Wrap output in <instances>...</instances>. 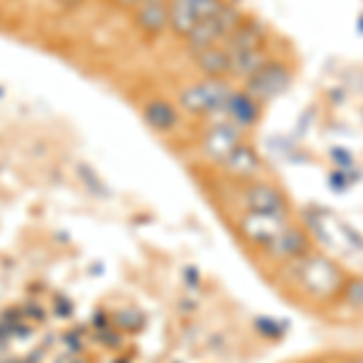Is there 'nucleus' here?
I'll list each match as a JSON object with an SVG mask.
<instances>
[{
	"mask_svg": "<svg viewBox=\"0 0 363 363\" xmlns=\"http://www.w3.org/2000/svg\"><path fill=\"white\" fill-rule=\"evenodd\" d=\"M140 3H143V0H116V5H121V8H126V10H136Z\"/></svg>",
	"mask_w": 363,
	"mask_h": 363,
	"instance_id": "obj_17",
	"label": "nucleus"
},
{
	"mask_svg": "<svg viewBox=\"0 0 363 363\" xmlns=\"http://www.w3.org/2000/svg\"><path fill=\"white\" fill-rule=\"evenodd\" d=\"M230 56V80H247L272 58L269 46H257V49H235L228 51Z\"/></svg>",
	"mask_w": 363,
	"mask_h": 363,
	"instance_id": "obj_12",
	"label": "nucleus"
},
{
	"mask_svg": "<svg viewBox=\"0 0 363 363\" xmlns=\"http://www.w3.org/2000/svg\"><path fill=\"white\" fill-rule=\"evenodd\" d=\"M310 363H322V361H310Z\"/></svg>",
	"mask_w": 363,
	"mask_h": 363,
	"instance_id": "obj_20",
	"label": "nucleus"
},
{
	"mask_svg": "<svg viewBox=\"0 0 363 363\" xmlns=\"http://www.w3.org/2000/svg\"><path fill=\"white\" fill-rule=\"evenodd\" d=\"M58 3H61L63 8H75V5H78L80 0H58Z\"/></svg>",
	"mask_w": 363,
	"mask_h": 363,
	"instance_id": "obj_18",
	"label": "nucleus"
},
{
	"mask_svg": "<svg viewBox=\"0 0 363 363\" xmlns=\"http://www.w3.org/2000/svg\"><path fill=\"white\" fill-rule=\"evenodd\" d=\"M286 225H289L286 216L255 213V211H250V213H245L242 218H240V230H242V235L247 238L250 242L259 245V247H267Z\"/></svg>",
	"mask_w": 363,
	"mask_h": 363,
	"instance_id": "obj_8",
	"label": "nucleus"
},
{
	"mask_svg": "<svg viewBox=\"0 0 363 363\" xmlns=\"http://www.w3.org/2000/svg\"><path fill=\"white\" fill-rule=\"evenodd\" d=\"M245 143V131L235 126L233 121L223 119H208V126L203 128L201 138H199V150L208 162L223 167L225 160L230 157L240 145Z\"/></svg>",
	"mask_w": 363,
	"mask_h": 363,
	"instance_id": "obj_4",
	"label": "nucleus"
},
{
	"mask_svg": "<svg viewBox=\"0 0 363 363\" xmlns=\"http://www.w3.org/2000/svg\"><path fill=\"white\" fill-rule=\"evenodd\" d=\"M296 277L301 281L303 291L318 301L342 298L344 284H347V277L335 262L320 255H310V252L296 259Z\"/></svg>",
	"mask_w": 363,
	"mask_h": 363,
	"instance_id": "obj_2",
	"label": "nucleus"
},
{
	"mask_svg": "<svg viewBox=\"0 0 363 363\" xmlns=\"http://www.w3.org/2000/svg\"><path fill=\"white\" fill-rule=\"evenodd\" d=\"M235 90L238 87L230 78H203L179 92L177 107L199 119H218L223 116L228 99Z\"/></svg>",
	"mask_w": 363,
	"mask_h": 363,
	"instance_id": "obj_1",
	"label": "nucleus"
},
{
	"mask_svg": "<svg viewBox=\"0 0 363 363\" xmlns=\"http://www.w3.org/2000/svg\"><path fill=\"white\" fill-rule=\"evenodd\" d=\"M351 363H363V359H356V361H351Z\"/></svg>",
	"mask_w": 363,
	"mask_h": 363,
	"instance_id": "obj_19",
	"label": "nucleus"
},
{
	"mask_svg": "<svg viewBox=\"0 0 363 363\" xmlns=\"http://www.w3.org/2000/svg\"><path fill=\"white\" fill-rule=\"evenodd\" d=\"M262 107H264V104H259L255 97H250L245 90H235L230 95V99H228V104H225L223 119L233 121V124L240 126L242 131H247V128H252L257 121H259Z\"/></svg>",
	"mask_w": 363,
	"mask_h": 363,
	"instance_id": "obj_10",
	"label": "nucleus"
},
{
	"mask_svg": "<svg viewBox=\"0 0 363 363\" xmlns=\"http://www.w3.org/2000/svg\"><path fill=\"white\" fill-rule=\"evenodd\" d=\"M223 0H167L169 32L179 39H186L194 29L218 10Z\"/></svg>",
	"mask_w": 363,
	"mask_h": 363,
	"instance_id": "obj_6",
	"label": "nucleus"
},
{
	"mask_svg": "<svg viewBox=\"0 0 363 363\" xmlns=\"http://www.w3.org/2000/svg\"><path fill=\"white\" fill-rule=\"evenodd\" d=\"M342 301L347 303L349 308L361 310V313H363V279L361 277L347 279V284H344V291H342Z\"/></svg>",
	"mask_w": 363,
	"mask_h": 363,
	"instance_id": "obj_16",
	"label": "nucleus"
},
{
	"mask_svg": "<svg viewBox=\"0 0 363 363\" xmlns=\"http://www.w3.org/2000/svg\"><path fill=\"white\" fill-rule=\"evenodd\" d=\"M245 206L255 213H269V216H289V201L284 191L274 186L272 182L252 179L245 184Z\"/></svg>",
	"mask_w": 363,
	"mask_h": 363,
	"instance_id": "obj_7",
	"label": "nucleus"
},
{
	"mask_svg": "<svg viewBox=\"0 0 363 363\" xmlns=\"http://www.w3.org/2000/svg\"><path fill=\"white\" fill-rule=\"evenodd\" d=\"M291 80H294L291 68L284 61H279V58H269L252 78L245 80V92L250 97H255L259 104H269L272 99H277L289 90Z\"/></svg>",
	"mask_w": 363,
	"mask_h": 363,
	"instance_id": "obj_5",
	"label": "nucleus"
},
{
	"mask_svg": "<svg viewBox=\"0 0 363 363\" xmlns=\"http://www.w3.org/2000/svg\"><path fill=\"white\" fill-rule=\"evenodd\" d=\"M223 169L230 174L233 179L252 182V179H257V174L262 172V157L250 143H242L235 153L225 160Z\"/></svg>",
	"mask_w": 363,
	"mask_h": 363,
	"instance_id": "obj_13",
	"label": "nucleus"
},
{
	"mask_svg": "<svg viewBox=\"0 0 363 363\" xmlns=\"http://www.w3.org/2000/svg\"><path fill=\"white\" fill-rule=\"evenodd\" d=\"M191 56H194L196 68L201 70L203 78H230V56L220 44L196 51Z\"/></svg>",
	"mask_w": 363,
	"mask_h": 363,
	"instance_id": "obj_15",
	"label": "nucleus"
},
{
	"mask_svg": "<svg viewBox=\"0 0 363 363\" xmlns=\"http://www.w3.org/2000/svg\"><path fill=\"white\" fill-rule=\"evenodd\" d=\"M136 27L148 37H157V34L167 32L169 29V10H167V0H143L136 10Z\"/></svg>",
	"mask_w": 363,
	"mask_h": 363,
	"instance_id": "obj_11",
	"label": "nucleus"
},
{
	"mask_svg": "<svg viewBox=\"0 0 363 363\" xmlns=\"http://www.w3.org/2000/svg\"><path fill=\"white\" fill-rule=\"evenodd\" d=\"M143 119L153 131H174L179 124V107L167 99H150L143 104Z\"/></svg>",
	"mask_w": 363,
	"mask_h": 363,
	"instance_id": "obj_14",
	"label": "nucleus"
},
{
	"mask_svg": "<svg viewBox=\"0 0 363 363\" xmlns=\"http://www.w3.org/2000/svg\"><path fill=\"white\" fill-rule=\"evenodd\" d=\"M308 250H310L308 235L301 228H296L291 223L264 247L267 255L279 262H296V259H301L303 255H308Z\"/></svg>",
	"mask_w": 363,
	"mask_h": 363,
	"instance_id": "obj_9",
	"label": "nucleus"
},
{
	"mask_svg": "<svg viewBox=\"0 0 363 363\" xmlns=\"http://www.w3.org/2000/svg\"><path fill=\"white\" fill-rule=\"evenodd\" d=\"M245 17L247 15H245L235 3L223 0L216 13L208 15L206 20H203L201 25H199L194 32L184 39L186 49H189L191 54H196V51H203V49H208V46L223 44L225 39L230 37L240 25H242Z\"/></svg>",
	"mask_w": 363,
	"mask_h": 363,
	"instance_id": "obj_3",
	"label": "nucleus"
}]
</instances>
